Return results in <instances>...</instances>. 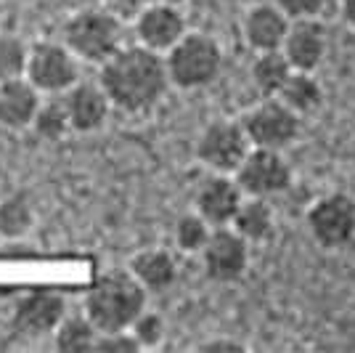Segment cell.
Masks as SVG:
<instances>
[{
    "mask_svg": "<svg viewBox=\"0 0 355 353\" xmlns=\"http://www.w3.org/2000/svg\"><path fill=\"white\" fill-rule=\"evenodd\" d=\"M292 72H295V67L289 64L284 51H260V54H254L250 67L252 85L260 93V99L279 96Z\"/></svg>",
    "mask_w": 355,
    "mask_h": 353,
    "instance_id": "obj_19",
    "label": "cell"
},
{
    "mask_svg": "<svg viewBox=\"0 0 355 353\" xmlns=\"http://www.w3.org/2000/svg\"><path fill=\"white\" fill-rule=\"evenodd\" d=\"M27 61H30V45L19 35L0 32V83L14 80L27 74Z\"/></svg>",
    "mask_w": 355,
    "mask_h": 353,
    "instance_id": "obj_26",
    "label": "cell"
},
{
    "mask_svg": "<svg viewBox=\"0 0 355 353\" xmlns=\"http://www.w3.org/2000/svg\"><path fill=\"white\" fill-rule=\"evenodd\" d=\"M340 14H342V22L355 30V0H340Z\"/></svg>",
    "mask_w": 355,
    "mask_h": 353,
    "instance_id": "obj_32",
    "label": "cell"
},
{
    "mask_svg": "<svg viewBox=\"0 0 355 353\" xmlns=\"http://www.w3.org/2000/svg\"><path fill=\"white\" fill-rule=\"evenodd\" d=\"M93 351L98 353H135L144 351L130 329H114V332H98Z\"/></svg>",
    "mask_w": 355,
    "mask_h": 353,
    "instance_id": "obj_28",
    "label": "cell"
},
{
    "mask_svg": "<svg viewBox=\"0 0 355 353\" xmlns=\"http://www.w3.org/2000/svg\"><path fill=\"white\" fill-rule=\"evenodd\" d=\"M61 40L80 61L101 67L125 45V22L112 11H106L104 6L80 8L64 22Z\"/></svg>",
    "mask_w": 355,
    "mask_h": 353,
    "instance_id": "obj_3",
    "label": "cell"
},
{
    "mask_svg": "<svg viewBox=\"0 0 355 353\" xmlns=\"http://www.w3.org/2000/svg\"><path fill=\"white\" fill-rule=\"evenodd\" d=\"M279 99L284 104H289L295 109L300 117H311L315 115L321 106H324V88L318 83L315 72H302V69H295L289 74L286 85L279 93Z\"/></svg>",
    "mask_w": 355,
    "mask_h": 353,
    "instance_id": "obj_21",
    "label": "cell"
},
{
    "mask_svg": "<svg viewBox=\"0 0 355 353\" xmlns=\"http://www.w3.org/2000/svg\"><path fill=\"white\" fill-rule=\"evenodd\" d=\"M130 332L135 335L141 348H157V345H162L167 327H164V319L157 311L146 309L133 324H130Z\"/></svg>",
    "mask_w": 355,
    "mask_h": 353,
    "instance_id": "obj_27",
    "label": "cell"
},
{
    "mask_svg": "<svg viewBox=\"0 0 355 353\" xmlns=\"http://www.w3.org/2000/svg\"><path fill=\"white\" fill-rule=\"evenodd\" d=\"M162 3H173V6H183V3H189V0H162Z\"/></svg>",
    "mask_w": 355,
    "mask_h": 353,
    "instance_id": "obj_33",
    "label": "cell"
},
{
    "mask_svg": "<svg viewBox=\"0 0 355 353\" xmlns=\"http://www.w3.org/2000/svg\"><path fill=\"white\" fill-rule=\"evenodd\" d=\"M148 3H151V0H101V6H104L106 11H112L114 16H119L125 24H128V22L133 24L135 16L141 14Z\"/></svg>",
    "mask_w": 355,
    "mask_h": 353,
    "instance_id": "obj_30",
    "label": "cell"
},
{
    "mask_svg": "<svg viewBox=\"0 0 355 353\" xmlns=\"http://www.w3.org/2000/svg\"><path fill=\"white\" fill-rule=\"evenodd\" d=\"M69 313L67 297L51 287H35L21 293L11 309V329L21 338L40 340L56 332L61 319Z\"/></svg>",
    "mask_w": 355,
    "mask_h": 353,
    "instance_id": "obj_9",
    "label": "cell"
},
{
    "mask_svg": "<svg viewBox=\"0 0 355 353\" xmlns=\"http://www.w3.org/2000/svg\"><path fill=\"white\" fill-rule=\"evenodd\" d=\"M98 332L101 329L93 324V319L85 311L83 313H67L59 327H56V332H53V345L61 353L93 351Z\"/></svg>",
    "mask_w": 355,
    "mask_h": 353,
    "instance_id": "obj_22",
    "label": "cell"
},
{
    "mask_svg": "<svg viewBox=\"0 0 355 353\" xmlns=\"http://www.w3.org/2000/svg\"><path fill=\"white\" fill-rule=\"evenodd\" d=\"M35 88L48 96H64L80 80V59L61 40H37L30 45L27 74Z\"/></svg>",
    "mask_w": 355,
    "mask_h": 353,
    "instance_id": "obj_8",
    "label": "cell"
},
{
    "mask_svg": "<svg viewBox=\"0 0 355 353\" xmlns=\"http://www.w3.org/2000/svg\"><path fill=\"white\" fill-rule=\"evenodd\" d=\"M135 43L146 45L157 54H167L173 45L189 32L186 14L180 11V6L162 3V0H151L133 22Z\"/></svg>",
    "mask_w": 355,
    "mask_h": 353,
    "instance_id": "obj_12",
    "label": "cell"
},
{
    "mask_svg": "<svg viewBox=\"0 0 355 353\" xmlns=\"http://www.w3.org/2000/svg\"><path fill=\"white\" fill-rule=\"evenodd\" d=\"M231 226L250 245H260V242L270 239L273 229H276V213L270 207V199H266V197H244V202L239 207L236 218H234Z\"/></svg>",
    "mask_w": 355,
    "mask_h": 353,
    "instance_id": "obj_20",
    "label": "cell"
},
{
    "mask_svg": "<svg viewBox=\"0 0 355 353\" xmlns=\"http://www.w3.org/2000/svg\"><path fill=\"white\" fill-rule=\"evenodd\" d=\"M0 242H3V234H0Z\"/></svg>",
    "mask_w": 355,
    "mask_h": 353,
    "instance_id": "obj_34",
    "label": "cell"
},
{
    "mask_svg": "<svg viewBox=\"0 0 355 353\" xmlns=\"http://www.w3.org/2000/svg\"><path fill=\"white\" fill-rule=\"evenodd\" d=\"M252 141L241 120H212L207 122L193 144V154L202 162V167H207L209 173H236L239 165L250 154Z\"/></svg>",
    "mask_w": 355,
    "mask_h": 353,
    "instance_id": "obj_6",
    "label": "cell"
},
{
    "mask_svg": "<svg viewBox=\"0 0 355 353\" xmlns=\"http://www.w3.org/2000/svg\"><path fill=\"white\" fill-rule=\"evenodd\" d=\"M241 125L250 136L252 147L263 149H289L302 133V117L279 96L260 99L241 115Z\"/></svg>",
    "mask_w": 355,
    "mask_h": 353,
    "instance_id": "obj_7",
    "label": "cell"
},
{
    "mask_svg": "<svg viewBox=\"0 0 355 353\" xmlns=\"http://www.w3.org/2000/svg\"><path fill=\"white\" fill-rule=\"evenodd\" d=\"M43 104V93L27 77H14L0 83V128L24 131L32 128V120Z\"/></svg>",
    "mask_w": 355,
    "mask_h": 353,
    "instance_id": "obj_17",
    "label": "cell"
},
{
    "mask_svg": "<svg viewBox=\"0 0 355 353\" xmlns=\"http://www.w3.org/2000/svg\"><path fill=\"white\" fill-rule=\"evenodd\" d=\"M244 348H247V345H244L241 340H234V338H212L199 345V351H207V353H225V351L239 353V351H244Z\"/></svg>",
    "mask_w": 355,
    "mask_h": 353,
    "instance_id": "obj_31",
    "label": "cell"
},
{
    "mask_svg": "<svg viewBox=\"0 0 355 353\" xmlns=\"http://www.w3.org/2000/svg\"><path fill=\"white\" fill-rule=\"evenodd\" d=\"M282 51L289 64L302 72H315L329 54V30L321 19H295Z\"/></svg>",
    "mask_w": 355,
    "mask_h": 353,
    "instance_id": "obj_15",
    "label": "cell"
},
{
    "mask_svg": "<svg viewBox=\"0 0 355 353\" xmlns=\"http://www.w3.org/2000/svg\"><path fill=\"white\" fill-rule=\"evenodd\" d=\"M284 14L295 19H321V14L326 11L329 0H273Z\"/></svg>",
    "mask_w": 355,
    "mask_h": 353,
    "instance_id": "obj_29",
    "label": "cell"
},
{
    "mask_svg": "<svg viewBox=\"0 0 355 353\" xmlns=\"http://www.w3.org/2000/svg\"><path fill=\"white\" fill-rule=\"evenodd\" d=\"M292 19L270 3H254L241 16V38L254 54L260 51H282Z\"/></svg>",
    "mask_w": 355,
    "mask_h": 353,
    "instance_id": "obj_16",
    "label": "cell"
},
{
    "mask_svg": "<svg viewBox=\"0 0 355 353\" xmlns=\"http://www.w3.org/2000/svg\"><path fill=\"white\" fill-rule=\"evenodd\" d=\"M212 229L215 226H209L196 210L180 215L175 221V229H173V242H175L178 252H183V255H199V252L205 250Z\"/></svg>",
    "mask_w": 355,
    "mask_h": 353,
    "instance_id": "obj_25",
    "label": "cell"
},
{
    "mask_svg": "<svg viewBox=\"0 0 355 353\" xmlns=\"http://www.w3.org/2000/svg\"><path fill=\"white\" fill-rule=\"evenodd\" d=\"M170 83L178 90L207 88L223 69V48L207 32L189 30L164 54Z\"/></svg>",
    "mask_w": 355,
    "mask_h": 353,
    "instance_id": "obj_4",
    "label": "cell"
},
{
    "mask_svg": "<svg viewBox=\"0 0 355 353\" xmlns=\"http://www.w3.org/2000/svg\"><path fill=\"white\" fill-rule=\"evenodd\" d=\"M35 226V210L24 194H11L0 202V234L3 239H21Z\"/></svg>",
    "mask_w": 355,
    "mask_h": 353,
    "instance_id": "obj_24",
    "label": "cell"
},
{
    "mask_svg": "<svg viewBox=\"0 0 355 353\" xmlns=\"http://www.w3.org/2000/svg\"><path fill=\"white\" fill-rule=\"evenodd\" d=\"M247 194L241 192L236 176L231 173H209L193 192V210L209 226H231Z\"/></svg>",
    "mask_w": 355,
    "mask_h": 353,
    "instance_id": "obj_13",
    "label": "cell"
},
{
    "mask_svg": "<svg viewBox=\"0 0 355 353\" xmlns=\"http://www.w3.org/2000/svg\"><path fill=\"white\" fill-rule=\"evenodd\" d=\"M98 83L109 93L114 109L125 115H146L173 88L164 54L141 43L122 45L114 56H109L98 67Z\"/></svg>",
    "mask_w": 355,
    "mask_h": 353,
    "instance_id": "obj_1",
    "label": "cell"
},
{
    "mask_svg": "<svg viewBox=\"0 0 355 353\" xmlns=\"http://www.w3.org/2000/svg\"><path fill=\"white\" fill-rule=\"evenodd\" d=\"M128 268L133 271V277L151 293H164L170 290L178 279V263L175 255L164 247H146L138 250L128 261Z\"/></svg>",
    "mask_w": 355,
    "mask_h": 353,
    "instance_id": "obj_18",
    "label": "cell"
},
{
    "mask_svg": "<svg viewBox=\"0 0 355 353\" xmlns=\"http://www.w3.org/2000/svg\"><path fill=\"white\" fill-rule=\"evenodd\" d=\"M148 290L133 277V271L109 268L90 281L83 300V311L101 332L130 329V324L146 311Z\"/></svg>",
    "mask_w": 355,
    "mask_h": 353,
    "instance_id": "obj_2",
    "label": "cell"
},
{
    "mask_svg": "<svg viewBox=\"0 0 355 353\" xmlns=\"http://www.w3.org/2000/svg\"><path fill=\"white\" fill-rule=\"evenodd\" d=\"M234 176H236L239 186L247 197L273 199V197H279L292 186L295 170L279 149L252 147Z\"/></svg>",
    "mask_w": 355,
    "mask_h": 353,
    "instance_id": "obj_10",
    "label": "cell"
},
{
    "mask_svg": "<svg viewBox=\"0 0 355 353\" xmlns=\"http://www.w3.org/2000/svg\"><path fill=\"white\" fill-rule=\"evenodd\" d=\"M305 229L324 250H342L355 242V199L345 192H326L305 210Z\"/></svg>",
    "mask_w": 355,
    "mask_h": 353,
    "instance_id": "obj_5",
    "label": "cell"
},
{
    "mask_svg": "<svg viewBox=\"0 0 355 353\" xmlns=\"http://www.w3.org/2000/svg\"><path fill=\"white\" fill-rule=\"evenodd\" d=\"M64 106L69 112L74 133H96L106 125L114 104L98 80H77L64 96Z\"/></svg>",
    "mask_w": 355,
    "mask_h": 353,
    "instance_id": "obj_14",
    "label": "cell"
},
{
    "mask_svg": "<svg viewBox=\"0 0 355 353\" xmlns=\"http://www.w3.org/2000/svg\"><path fill=\"white\" fill-rule=\"evenodd\" d=\"M32 133L40 141H48V144H59L69 133H74L72 122H69V112L64 106V99H51V101L40 104L37 115L32 120Z\"/></svg>",
    "mask_w": 355,
    "mask_h": 353,
    "instance_id": "obj_23",
    "label": "cell"
},
{
    "mask_svg": "<svg viewBox=\"0 0 355 353\" xmlns=\"http://www.w3.org/2000/svg\"><path fill=\"white\" fill-rule=\"evenodd\" d=\"M250 247L252 245L234 226L212 229L205 250L199 252L207 279L218 284H234L241 279L250 268Z\"/></svg>",
    "mask_w": 355,
    "mask_h": 353,
    "instance_id": "obj_11",
    "label": "cell"
}]
</instances>
